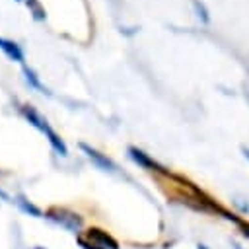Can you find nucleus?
Masks as SVG:
<instances>
[{
  "label": "nucleus",
  "instance_id": "10",
  "mask_svg": "<svg viewBox=\"0 0 249 249\" xmlns=\"http://www.w3.org/2000/svg\"><path fill=\"white\" fill-rule=\"evenodd\" d=\"M18 204H19L25 212H29V214H33V216H41V210H39L37 206H33L31 202H27L23 196H18Z\"/></svg>",
  "mask_w": 249,
  "mask_h": 249
},
{
  "label": "nucleus",
  "instance_id": "8",
  "mask_svg": "<svg viewBox=\"0 0 249 249\" xmlns=\"http://www.w3.org/2000/svg\"><path fill=\"white\" fill-rule=\"evenodd\" d=\"M25 4L29 6V10H31V14H33V18H35L37 21H41V19H45V18H47L45 8L39 4V0H25Z\"/></svg>",
  "mask_w": 249,
  "mask_h": 249
},
{
  "label": "nucleus",
  "instance_id": "11",
  "mask_svg": "<svg viewBox=\"0 0 249 249\" xmlns=\"http://www.w3.org/2000/svg\"><path fill=\"white\" fill-rule=\"evenodd\" d=\"M237 224H239V226H241V230H243L241 233H243L245 237H249V224H241V222H237Z\"/></svg>",
  "mask_w": 249,
  "mask_h": 249
},
{
  "label": "nucleus",
  "instance_id": "7",
  "mask_svg": "<svg viewBox=\"0 0 249 249\" xmlns=\"http://www.w3.org/2000/svg\"><path fill=\"white\" fill-rule=\"evenodd\" d=\"M23 76H25V82L31 86V88H35V89H39L41 93H49V89L39 82V76L31 70V68H27V66H23Z\"/></svg>",
  "mask_w": 249,
  "mask_h": 249
},
{
  "label": "nucleus",
  "instance_id": "1",
  "mask_svg": "<svg viewBox=\"0 0 249 249\" xmlns=\"http://www.w3.org/2000/svg\"><path fill=\"white\" fill-rule=\"evenodd\" d=\"M21 113H23V117H25V119L35 126V128H39L43 134H47V138H49L51 146H53L60 156H66V154H68L66 144H64V142L58 138V134L49 126V123H47V119H45L43 115H39V113H37L33 107H29V105H27V107H23V109H21Z\"/></svg>",
  "mask_w": 249,
  "mask_h": 249
},
{
  "label": "nucleus",
  "instance_id": "6",
  "mask_svg": "<svg viewBox=\"0 0 249 249\" xmlns=\"http://www.w3.org/2000/svg\"><path fill=\"white\" fill-rule=\"evenodd\" d=\"M128 156H130V160L132 161H136L138 165H142V167H146V169H161L152 158H148L142 150H138V148H128Z\"/></svg>",
  "mask_w": 249,
  "mask_h": 249
},
{
  "label": "nucleus",
  "instance_id": "5",
  "mask_svg": "<svg viewBox=\"0 0 249 249\" xmlns=\"http://www.w3.org/2000/svg\"><path fill=\"white\" fill-rule=\"evenodd\" d=\"M0 51L10 58V60H16V62H23V53L19 49V45H16L14 41L10 39H4L0 37Z\"/></svg>",
  "mask_w": 249,
  "mask_h": 249
},
{
  "label": "nucleus",
  "instance_id": "9",
  "mask_svg": "<svg viewBox=\"0 0 249 249\" xmlns=\"http://www.w3.org/2000/svg\"><path fill=\"white\" fill-rule=\"evenodd\" d=\"M193 8H195V12H196L198 19H202V23H208V21H210V16H208V12H206V8H204V4H202V2L193 0Z\"/></svg>",
  "mask_w": 249,
  "mask_h": 249
},
{
  "label": "nucleus",
  "instance_id": "13",
  "mask_svg": "<svg viewBox=\"0 0 249 249\" xmlns=\"http://www.w3.org/2000/svg\"><path fill=\"white\" fill-rule=\"evenodd\" d=\"M196 249H208V247H206V245H202V243H198V245H196Z\"/></svg>",
  "mask_w": 249,
  "mask_h": 249
},
{
  "label": "nucleus",
  "instance_id": "2",
  "mask_svg": "<svg viewBox=\"0 0 249 249\" xmlns=\"http://www.w3.org/2000/svg\"><path fill=\"white\" fill-rule=\"evenodd\" d=\"M84 235L89 237V243L78 237V243H80L84 249H119V243H117L107 231H101V230H97V228L88 230Z\"/></svg>",
  "mask_w": 249,
  "mask_h": 249
},
{
  "label": "nucleus",
  "instance_id": "12",
  "mask_svg": "<svg viewBox=\"0 0 249 249\" xmlns=\"http://www.w3.org/2000/svg\"><path fill=\"white\" fill-rule=\"evenodd\" d=\"M241 152H243V156L249 160V148H245V146H243V148H241Z\"/></svg>",
  "mask_w": 249,
  "mask_h": 249
},
{
  "label": "nucleus",
  "instance_id": "14",
  "mask_svg": "<svg viewBox=\"0 0 249 249\" xmlns=\"http://www.w3.org/2000/svg\"><path fill=\"white\" fill-rule=\"evenodd\" d=\"M16 2H19V0H16Z\"/></svg>",
  "mask_w": 249,
  "mask_h": 249
},
{
  "label": "nucleus",
  "instance_id": "4",
  "mask_svg": "<svg viewBox=\"0 0 249 249\" xmlns=\"http://www.w3.org/2000/svg\"><path fill=\"white\" fill-rule=\"evenodd\" d=\"M80 148L88 154V158L97 165V167H101V169H105V171H115L117 169V165H115V161H111L107 156H103V154H99L97 150H93V148H89L88 144H80Z\"/></svg>",
  "mask_w": 249,
  "mask_h": 249
},
{
  "label": "nucleus",
  "instance_id": "3",
  "mask_svg": "<svg viewBox=\"0 0 249 249\" xmlns=\"http://www.w3.org/2000/svg\"><path fill=\"white\" fill-rule=\"evenodd\" d=\"M47 218L54 220L56 224H60L62 228H66L70 231H78L82 228V218L78 214H74V212L64 210V208H53V210H49L47 212Z\"/></svg>",
  "mask_w": 249,
  "mask_h": 249
}]
</instances>
